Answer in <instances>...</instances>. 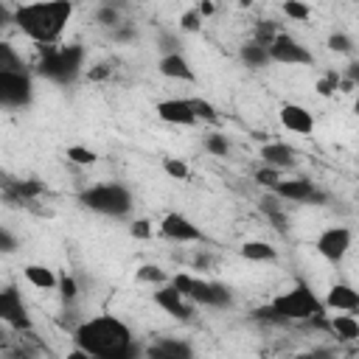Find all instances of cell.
<instances>
[{
  "label": "cell",
  "instance_id": "obj_1",
  "mask_svg": "<svg viewBox=\"0 0 359 359\" xmlns=\"http://www.w3.org/2000/svg\"><path fill=\"white\" fill-rule=\"evenodd\" d=\"M73 342L79 351L95 359H143V351L135 342L129 325L112 314H98L76 325Z\"/></svg>",
  "mask_w": 359,
  "mask_h": 359
},
{
  "label": "cell",
  "instance_id": "obj_2",
  "mask_svg": "<svg viewBox=\"0 0 359 359\" xmlns=\"http://www.w3.org/2000/svg\"><path fill=\"white\" fill-rule=\"evenodd\" d=\"M73 17V3L67 0H53V3H28L14 8V22L17 28L34 39L42 48H50L62 39L67 22Z\"/></svg>",
  "mask_w": 359,
  "mask_h": 359
},
{
  "label": "cell",
  "instance_id": "obj_3",
  "mask_svg": "<svg viewBox=\"0 0 359 359\" xmlns=\"http://www.w3.org/2000/svg\"><path fill=\"white\" fill-rule=\"evenodd\" d=\"M272 311L289 325V323H314L325 317V306L323 300L311 292V286L306 280H294L286 292H280L278 297L269 300Z\"/></svg>",
  "mask_w": 359,
  "mask_h": 359
},
{
  "label": "cell",
  "instance_id": "obj_4",
  "mask_svg": "<svg viewBox=\"0 0 359 359\" xmlns=\"http://www.w3.org/2000/svg\"><path fill=\"white\" fill-rule=\"evenodd\" d=\"M84 67V48L70 45H50L36 62V73L53 84H73Z\"/></svg>",
  "mask_w": 359,
  "mask_h": 359
},
{
  "label": "cell",
  "instance_id": "obj_5",
  "mask_svg": "<svg viewBox=\"0 0 359 359\" xmlns=\"http://www.w3.org/2000/svg\"><path fill=\"white\" fill-rule=\"evenodd\" d=\"M79 202L87 210L101 213V216H112V219H123L132 210V194L121 182H98V185H90V188H84L79 194Z\"/></svg>",
  "mask_w": 359,
  "mask_h": 359
},
{
  "label": "cell",
  "instance_id": "obj_6",
  "mask_svg": "<svg viewBox=\"0 0 359 359\" xmlns=\"http://www.w3.org/2000/svg\"><path fill=\"white\" fill-rule=\"evenodd\" d=\"M171 286L182 297H188L194 306H205V309H230L233 306V292L224 283H216V280H205V278H196V275H188V272H177L171 278Z\"/></svg>",
  "mask_w": 359,
  "mask_h": 359
},
{
  "label": "cell",
  "instance_id": "obj_7",
  "mask_svg": "<svg viewBox=\"0 0 359 359\" xmlns=\"http://www.w3.org/2000/svg\"><path fill=\"white\" fill-rule=\"evenodd\" d=\"M34 98L28 70H0V109H22Z\"/></svg>",
  "mask_w": 359,
  "mask_h": 359
},
{
  "label": "cell",
  "instance_id": "obj_8",
  "mask_svg": "<svg viewBox=\"0 0 359 359\" xmlns=\"http://www.w3.org/2000/svg\"><path fill=\"white\" fill-rule=\"evenodd\" d=\"M269 194L275 199H280V202H297V205H325L328 202V194L323 188H317L306 177H294V180H283L280 177Z\"/></svg>",
  "mask_w": 359,
  "mask_h": 359
},
{
  "label": "cell",
  "instance_id": "obj_9",
  "mask_svg": "<svg viewBox=\"0 0 359 359\" xmlns=\"http://www.w3.org/2000/svg\"><path fill=\"white\" fill-rule=\"evenodd\" d=\"M0 323H6L11 331H20V334H28L34 328L28 306H25L17 283H8L0 289Z\"/></svg>",
  "mask_w": 359,
  "mask_h": 359
},
{
  "label": "cell",
  "instance_id": "obj_10",
  "mask_svg": "<svg viewBox=\"0 0 359 359\" xmlns=\"http://www.w3.org/2000/svg\"><path fill=\"white\" fill-rule=\"evenodd\" d=\"M266 53H269V62H280V65H311L314 59H311V53H309V48L300 42V39H294L292 34H278L275 39H272V45L266 48Z\"/></svg>",
  "mask_w": 359,
  "mask_h": 359
},
{
  "label": "cell",
  "instance_id": "obj_11",
  "mask_svg": "<svg viewBox=\"0 0 359 359\" xmlns=\"http://www.w3.org/2000/svg\"><path fill=\"white\" fill-rule=\"evenodd\" d=\"M351 241H353V233L348 230V227H342V224H337V227H328V230H323L320 236H317V252L325 258V261H331V264H339L345 255H348V250H351Z\"/></svg>",
  "mask_w": 359,
  "mask_h": 359
},
{
  "label": "cell",
  "instance_id": "obj_12",
  "mask_svg": "<svg viewBox=\"0 0 359 359\" xmlns=\"http://www.w3.org/2000/svg\"><path fill=\"white\" fill-rule=\"evenodd\" d=\"M143 359H196L194 345L180 337H157L143 348Z\"/></svg>",
  "mask_w": 359,
  "mask_h": 359
},
{
  "label": "cell",
  "instance_id": "obj_13",
  "mask_svg": "<svg viewBox=\"0 0 359 359\" xmlns=\"http://www.w3.org/2000/svg\"><path fill=\"white\" fill-rule=\"evenodd\" d=\"M160 236L168 238V241H180V244H185V241H205L202 230L188 216H182V213H165L160 219Z\"/></svg>",
  "mask_w": 359,
  "mask_h": 359
},
{
  "label": "cell",
  "instance_id": "obj_14",
  "mask_svg": "<svg viewBox=\"0 0 359 359\" xmlns=\"http://www.w3.org/2000/svg\"><path fill=\"white\" fill-rule=\"evenodd\" d=\"M154 303H157L165 314H171L174 320H182V323L194 320V303H191L188 297H182L171 283L157 286V292H154Z\"/></svg>",
  "mask_w": 359,
  "mask_h": 359
},
{
  "label": "cell",
  "instance_id": "obj_15",
  "mask_svg": "<svg viewBox=\"0 0 359 359\" xmlns=\"http://www.w3.org/2000/svg\"><path fill=\"white\" fill-rule=\"evenodd\" d=\"M157 118L165 121V123H177V126H194V123H199L188 98H165V101H160L157 104Z\"/></svg>",
  "mask_w": 359,
  "mask_h": 359
},
{
  "label": "cell",
  "instance_id": "obj_16",
  "mask_svg": "<svg viewBox=\"0 0 359 359\" xmlns=\"http://www.w3.org/2000/svg\"><path fill=\"white\" fill-rule=\"evenodd\" d=\"M0 185H3V196H6V199H11V202H34V199L45 191V185H42L39 180L3 177V180H0Z\"/></svg>",
  "mask_w": 359,
  "mask_h": 359
},
{
  "label": "cell",
  "instance_id": "obj_17",
  "mask_svg": "<svg viewBox=\"0 0 359 359\" xmlns=\"http://www.w3.org/2000/svg\"><path fill=\"white\" fill-rule=\"evenodd\" d=\"M280 123L283 129L294 135H311L314 132V115L300 104H283L280 107Z\"/></svg>",
  "mask_w": 359,
  "mask_h": 359
},
{
  "label": "cell",
  "instance_id": "obj_18",
  "mask_svg": "<svg viewBox=\"0 0 359 359\" xmlns=\"http://www.w3.org/2000/svg\"><path fill=\"white\" fill-rule=\"evenodd\" d=\"M261 160H264V165L280 171V168H292V165L297 163V151H294L289 143L272 140V143H264V146H261Z\"/></svg>",
  "mask_w": 359,
  "mask_h": 359
},
{
  "label": "cell",
  "instance_id": "obj_19",
  "mask_svg": "<svg viewBox=\"0 0 359 359\" xmlns=\"http://www.w3.org/2000/svg\"><path fill=\"white\" fill-rule=\"evenodd\" d=\"M323 306L331 309V311H356L359 309V292L351 283H334L325 292Z\"/></svg>",
  "mask_w": 359,
  "mask_h": 359
},
{
  "label": "cell",
  "instance_id": "obj_20",
  "mask_svg": "<svg viewBox=\"0 0 359 359\" xmlns=\"http://www.w3.org/2000/svg\"><path fill=\"white\" fill-rule=\"evenodd\" d=\"M157 67H160V73H163L165 79H177V81H196V73H194L191 62H188L182 53H165V56H160Z\"/></svg>",
  "mask_w": 359,
  "mask_h": 359
},
{
  "label": "cell",
  "instance_id": "obj_21",
  "mask_svg": "<svg viewBox=\"0 0 359 359\" xmlns=\"http://www.w3.org/2000/svg\"><path fill=\"white\" fill-rule=\"evenodd\" d=\"M325 331H331L339 342H356L359 339V323L353 314H334L325 320Z\"/></svg>",
  "mask_w": 359,
  "mask_h": 359
},
{
  "label": "cell",
  "instance_id": "obj_22",
  "mask_svg": "<svg viewBox=\"0 0 359 359\" xmlns=\"http://www.w3.org/2000/svg\"><path fill=\"white\" fill-rule=\"evenodd\" d=\"M238 252H241V258L255 261V264H264V261H278V250H275L269 241H258V238L244 241V244L238 247Z\"/></svg>",
  "mask_w": 359,
  "mask_h": 359
},
{
  "label": "cell",
  "instance_id": "obj_23",
  "mask_svg": "<svg viewBox=\"0 0 359 359\" xmlns=\"http://www.w3.org/2000/svg\"><path fill=\"white\" fill-rule=\"evenodd\" d=\"M22 275H25V280H28L31 286H36V289H56V283H59V275H56L50 266H45V264H28V266L22 269Z\"/></svg>",
  "mask_w": 359,
  "mask_h": 359
},
{
  "label": "cell",
  "instance_id": "obj_24",
  "mask_svg": "<svg viewBox=\"0 0 359 359\" xmlns=\"http://www.w3.org/2000/svg\"><path fill=\"white\" fill-rule=\"evenodd\" d=\"M258 208H261V213L269 219V224H272L278 233H286V230H289V216L283 213L280 199H275V196L269 194V196H264V199L258 202Z\"/></svg>",
  "mask_w": 359,
  "mask_h": 359
},
{
  "label": "cell",
  "instance_id": "obj_25",
  "mask_svg": "<svg viewBox=\"0 0 359 359\" xmlns=\"http://www.w3.org/2000/svg\"><path fill=\"white\" fill-rule=\"evenodd\" d=\"M278 34H280V31H278V22H272V20H258V22H255V31H252V42L261 45V48H269Z\"/></svg>",
  "mask_w": 359,
  "mask_h": 359
},
{
  "label": "cell",
  "instance_id": "obj_26",
  "mask_svg": "<svg viewBox=\"0 0 359 359\" xmlns=\"http://www.w3.org/2000/svg\"><path fill=\"white\" fill-rule=\"evenodd\" d=\"M241 59H244L247 67H264L269 62V53H266V48H261L255 42H247V45H241Z\"/></svg>",
  "mask_w": 359,
  "mask_h": 359
},
{
  "label": "cell",
  "instance_id": "obj_27",
  "mask_svg": "<svg viewBox=\"0 0 359 359\" xmlns=\"http://www.w3.org/2000/svg\"><path fill=\"white\" fill-rule=\"evenodd\" d=\"M137 280H143V283H154V286H163V283H168V275L157 266V264H143V266H137Z\"/></svg>",
  "mask_w": 359,
  "mask_h": 359
},
{
  "label": "cell",
  "instance_id": "obj_28",
  "mask_svg": "<svg viewBox=\"0 0 359 359\" xmlns=\"http://www.w3.org/2000/svg\"><path fill=\"white\" fill-rule=\"evenodd\" d=\"M0 70H25L20 53L8 42H3V39H0Z\"/></svg>",
  "mask_w": 359,
  "mask_h": 359
},
{
  "label": "cell",
  "instance_id": "obj_29",
  "mask_svg": "<svg viewBox=\"0 0 359 359\" xmlns=\"http://www.w3.org/2000/svg\"><path fill=\"white\" fill-rule=\"evenodd\" d=\"M67 160L70 163H76V165H95V160H98V154L93 151V149H87V146H67Z\"/></svg>",
  "mask_w": 359,
  "mask_h": 359
},
{
  "label": "cell",
  "instance_id": "obj_30",
  "mask_svg": "<svg viewBox=\"0 0 359 359\" xmlns=\"http://www.w3.org/2000/svg\"><path fill=\"white\" fill-rule=\"evenodd\" d=\"M205 149H208L210 154H216V157H227V154H230V140H227L222 132H210V135L205 137Z\"/></svg>",
  "mask_w": 359,
  "mask_h": 359
},
{
  "label": "cell",
  "instance_id": "obj_31",
  "mask_svg": "<svg viewBox=\"0 0 359 359\" xmlns=\"http://www.w3.org/2000/svg\"><path fill=\"white\" fill-rule=\"evenodd\" d=\"M191 101V109H194V115H196V121H208V123H216V109H213V104L210 101H205V98H188Z\"/></svg>",
  "mask_w": 359,
  "mask_h": 359
},
{
  "label": "cell",
  "instance_id": "obj_32",
  "mask_svg": "<svg viewBox=\"0 0 359 359\" xmlns=\"http://www.w3.org/2000/svg\"><path fill=\"white\" fill-rule=\"evenodd\" d=\"M56 289H59V294H62V300L65 303H73L76 297H79V283H76V278L73 275H59V283H56Z\"/></svg>",
  "mask_w": 359,
  "mask_h": 359
},
{
  "label": "cell",
  "instance_id": "obj_33",
  "mask_svg": "<svg viewBox=\"0 0 359 359\" xmlns=\"http://www.w3.org/2000/svg\"><path fill=\"white\" fill-rule=\"evenodd\" d=\"M163 171H165L171 180H188V174H191L188 165H185L180 157H165V160H163Z\"/></svg>",
  "mask_w": 359,
  "mask_h": 359
},
{
  "label": "cell",
  "instance_id": "obj_34",
  "mask_svg": "<svg viewBox=\"0 0 359 359\" xmlns=\"http://www.w3.org/2000/svg\"><path fill=\"white\" fill-rule=\"evenodd\" d=\"M95 20L101 22V25H107V28H115V25H121V14H118V8L115 6H98V11H95Z\"/></svg>",
  "mask_w": 359,
  "mask_h": 359
},
{
  "label": "cell",
  "instance_id": "obj_35",
  "mask_svg": "<svg viewBox=\"0 0 359 359\" xmlns=\"http://www.w3.org/2000/svg\"><path fill=\"white\" fill-rule=\"evenodd\" d=\"M328 48H331V50H337V53H353V39H351L348 34L337 31V34H331V36H328Z\"/></svg>",
  "mask_w": 359,
  "mask_h": 359
},
{
  "label": "cell",
  "instance_id": "obj_36",
  "mask_svg": "<svg viewBox=\"0 0 359 359\" xmlns=\"http://www.w3.org/2000/svg\"><path fill=\"white\" fill-rule=\"evenodd\" d=\"M283 14H286V17H292V20H300V22H306V20H309V14H311V8H309L306 3L289 0V3H283Z\"/></svg>",
  "mask_w": 359,
  "mask_h": 359
},
{
  "label": "cell",
  "instance_id": "obj_37",
  "mask_svg": "<svg viewBox=\"0 0 359 359\" xmlns=\"http://www.w3.org/2000/svg\"><path fill=\"white\" fill-rule=\"evenodd\" d=\"M339 81H342V76H339L337 70H328V73L317 81V93H320V95H331V93L339 87Z\"/></svg>",
  "mask_w": 359,
  "mask_h": 359
},
{
  "label": "cell",
  "instance_id": "obj_38",
  "mask_svg": "<svg viewBox=\"0 0 359 359\" xmlns=\"http://www.w3.org/2000/svg\"><path fill=\"white\" fill-rule=\"evenodd\" d=\"M280 180V171H275V168H269V165H264V168H258L255 171V182L258 185H264V188H275V182Z\"/></svg>",
  "mask_w": 359,
  "mask_h": 359
},
{
  "label": "cell",
  "instance_id": "obj_39",
  "mask_svg": "<svg viewBox=\"0 0 359 359\" xmlns=\"http://www.w3.org/2000/svg\"><path fill=\"white\" fill-rule=\"evenodd\" d=\"M17 247H20V244H17V236H14L8 227L0 224V252L8 255V252H17Z\"/></svg>",
  "mask_w": 359,
  "mask_h": 359
},
{
  "label": "cell",
  "instance_id": "obj_40",
  "mask_svg": "<svg viewBox=\"0 0 359 359\" xmlns=\"http://www.w3.org/2000/svg\"><path fill=\"white\" fill-rule=\"evenodd\" d=\"M157 48L163 50V56H165V53H180V39H177L174 34H165V31H163L160 39H157Z\"/></svg>",
  "mask_w": 359,
  "mask_h": 359
},
{
  "label": "cell",
  "instance_id": "obj_41",
  "mask_svg": "<svg viewBox=\"0 0 359 359\" xmlns=\"http://www.w3.org/2000/svg\"><path fill=\"white\" fill-rule=\"evenodd\" d=\"M199 22H202V17H199L196 8H191V11H185V14L180 17V28H182V31H199Z\"/></svg>",
  "mask_w": 359,
  "mask_h": 359
},
{
  "label": "cell",
  "instance_id": "obj_42",
  "mask_svg": "<svg viewBox=\"0 0 359 359\" xmlns=\"http://www.w3.org/2000/svg\"><path fill=\"white\" fill-rule=\"evenodd\" d=\"M135 36H137V31H135L132 25H123V22H121V25L112 28V42H132Z\"/></svg>",
  "mask_w": 359,
  "mask_h": 359
},
{
  "label": "cell",
  "instance_id": "obj_43",
  "mask_svg": "<svg viewBox=\"0 0 359 359\" xmlns=\"http://www.w3.org/2000/svg\"><path fill=\"white\" fill-rule=\"evenodd\" d=\"M129 233H132L135 238H149V236H151V222H149V219H135L132 227H129Z\"/></svg>",
  "mask_w": 359,
  "mask_h": 359
},
{
  "label": "cell",
  "instance_id": "obj_44",
  "mask_svg": "<svg viewBox=\"0 0 359 359\" xmlns=\"http://www.w3.org/2000/svg\"><path fill=\"white\" fill-rule=\"evenodd\" d=\"M294 359H337V353L331 348H311V351H306V353H300Z\"/></svg>",
  "mask_w": 359,
  "mask_h": 359
},
{
  "label": "cell",
  "instance_id": "obj_45",
  "mask_svg": "<svg viewBox=\"0 0 359 359\" xmlns=\"http://www.w3.org/2000/svg\"><path fill=\"white\" fill-rule=\"evenodd\" d=\"M109 73H112V67H109L107 62H101V65H95V67H90V73H87V76H90L93 81H101V79H107Z\"/></svg>",
  "mask_w": 359,
  "mask_h": 359
},
{
  "label": "cell",
  "instance_id": "obj_46",
  "mask_svg": "<svg viewBox=\"0 0 359 359\" xmlns=\"http://www.w3.org/2000/svg\"><path fill=\"white\" fill-rule=\"evenodd\" d=\"M8 22H14V11H11L8 6H3V3H0V28H3V25H8Z\"/></svg>",
  "mask_w": 359,
  "mask_h": 359
},
{
  "label": "cell",
  "instance_id": "obj_47",
  "mask_svg": "<svg viewBox=\"0 0 359 359\" xmlns=\"http://www.w3.org/2000/svg\"><path fill=\"white\" fill-rule=\"evenodd\" d=\"M65 359H95V356H90V353H84V351H79V348H73Z\"/></svg>",
  "mask_w": 359,
  "mask_h": 359
},
{
  "label": "cell",
  "instance_id": "obj_48",
  "mask_svg": "<svg viewBox=\"0 0 359 359\" xmlns=\"http://www.w3.org/2000/svg\"><path fill=\"white\" fill-rule=\"evenodd\" d=\"M3 342H6V334H3V331H0V345H3Z\"/></svg>",
  "mask_w": 359,
  "mask_h": 359
}]
</instances>
